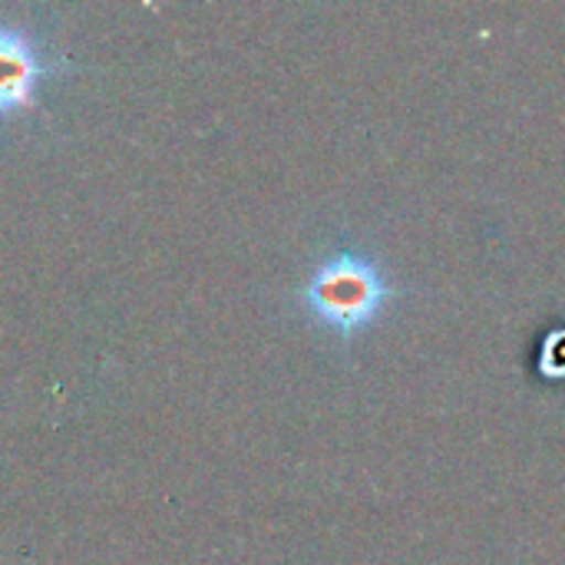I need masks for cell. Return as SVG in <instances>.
<instances>
[{"label": "cell", "instance_id": "cell-1", "mask_svg": "<svg viewBox=\"0 0 565 565\" xmlns=\"http://www.w3.org/2000/svg\"><path fill=\"white\" fill-rule=\"evenodd\" d=\"M397 298L391 271L364 248L341 245L324 255L298 288L301 311L341 341L364 334Z\"/></svg>", "mask_w": 565, "mask_h": 565}, {"label": "cell", "instance_id": "cell-2", "mask_svg": "<svg viewBox=\"0 0 565 565\" xmlns=\"http://www.w3.org/2000/svg\"><path fill=\"white\" fill-rule=\"evenodd\" d=\"M50 73L36 36L0 20V122L36 103L40 83Z\"/></svg>", "mask_w": 565, "mask_h": 565}]
</instances>
